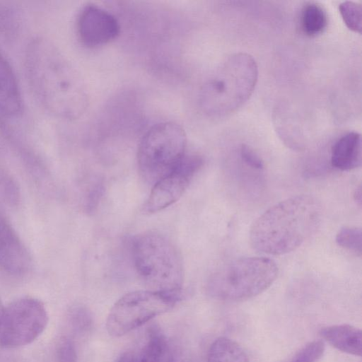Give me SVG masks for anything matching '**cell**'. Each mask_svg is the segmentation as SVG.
Returning a JSON list of instances; mask_svg holds the SVG:
<instances>
[{
	"instance_id": "9a60e30c",
	"label": "cell",
	"mask_w": 362,
	"mask_h": 362,
	"mask_svg": "<svg viewBox=\"0 0 362 362\" xmlns=\"http://www.w3.org/2000/svg\"><path fill=\"white\" fill-rule=\"evenodd\" d=\"M132 356L134 362H175L164 335L156 329H151L145 344Z\"/></svg>"
},
{
	"instance_id": "e0dca14e",
	"label": "cell",
	"mask_w": 362,
	"mask_h": 362,
	"mask_svg": "<svg viewBox=\"0 0 362 362\" xmlns=\"http://www.w3.org/2000/svg\"><path fill=\"white\" fill-rule=\"evenodd\" d=\"M300 23L302 30L307 35H318L327 25L326 11L319 4L310 2L302 10Z\"/></svg>"
},
{
	"instance_id": "ba28073f",
	"label": "cell",
	"mask_w": 362,
	"mask_h": 362,
	"mask_svg": "<svg viewBox=\"0 0 362 362\" xmlns=\"http://www.w3.org/2000/svg\"><path fill=\"white\" fill-rule=\"evenodd\" d=\"M48 314L45 305L33 297H22L4 308L0 323V345L16 349L35 341L45 330Z\"/></svg>"
},
{
	"instance_id": "2e32d148",
	"label": "cell",
	"mask_w": 362,
	"mask_h": 362,
	"mask_svg": "<svg viewBox=\"0 0 362 362\" xmlns=\"http://www.w3.org/2000/svg\"><path fill=\"white\" fill-rule=\"evenodd\" d=\"M207 362H252L242 347L227 337L215 340L208 353Z\"/></svg>"
},
{
	"instance_id": "ac0fdd59",
	"label": "cell",
	"mask_w": 362,
	"mask_h": 362,
	"mask_svg": "<svg viewBox=\"0 0 362 362\" xmlns=\"http://www.w3.org/2000/svg\"><path fill=\"white\" fill-rule=\"evenodd\" d=\"M335 240L339 246L361 255L362 232L360 228L344 226L338 231Z\"/></svg>"
},
{
	"instance_id": "30bf717a",
	"label": "cell",
	"mask_w": 362,
	"mask_h": 362,
	"mask_svg": "<svg viewBox=\"0 0 362 362\" xmlns=\"http://www.w3.org/2000/svg\"><path fill=\"white\" fill-rule=\"evenodd\" d=\"M77 31L84 45L97 47L114 40L119 34L120 27L117 18L109 11L88 4L79 13Z\"/></svg>"
},
{
	"instance_id": "d4e9b609",
	"label": "cell",
	"mask_w": 362,
	"mask_h": 362,
	"mask_svg": "<svg viewBox=\"0 0 362 362\" xmlns=\"http://www.w3.org/2000/svg\"><path fill=\"white\" fill-rule=\"evenodd\" d=\"M15 13L8 6H0V31L9 30L14 26Z\"/></svg>"
},
{
	"instance_id": "4fadbf2b",
	"label": "cell",
	"mask_w": 362,
	"mask_h": 362,
	"mask_svg": "<svg viewBox=\"0 0 362 362\" xmlns=\"http://www.w3.org/2000/svg\"><path fill=\"white\" fill-rule=\"evenodd\" d=\"M361 137L357 132L341 136L333 146L331 163L333 167L347 171L361 165Z\"/></svg>"
},
{
	"instance_id": "484cf974",
	"label": "cell",
	"mask_w": 362,
	"mask_h": 362,
	"mask_svg": "<svg viewBox=\"0 0 362 362\" xmlns=\"http://www.w3.org/2000/svg\"><path fill=\"white\" fill-rule=\"evenodd\" d=\"M361 186L357 188L354 193V200L357 202V204L361 206V197H362V195H361Z\"/></svg>"
},
{
	"instance_id": "4316f807",
	"label": "cell",
	"mask_w": 362,
	"mask_h": 362,
	"mask_svg": "<svg viewBox=\"0 0 362 362\" xmlns=\"http://www.w3.org/2000/svg\"><path fill=\"white\" fill-rule=\"evenodd\" d=\"M118 362H134L132 355L127 354Z\"/></svg>"
},
{
	"instance_id": "8fae6325",
	"label": "cell",
	"mask_w": 362,
	"mask_h": 362,
	"mask_svg": "<svg viewBox=\"0 0 362 362\" xmlns=\"http://www.w3.org/2000/svg\"><path fill=\"white\" fill-rule=\"evenodd\" d=\"M32 265L31 256L6 217L0 212V270L23 275Z\"/></svg>"
},
{
	"instance_id": "52a82bcc",
	"label": "cell",
	"mask_w": 362,
	"mask_h": 362,
	"mask_svg": "<svg viewBox=\"0 0 362 362\" xmlns=\"http://www.w3.org/2000/svg\"><path fill=\"white\" fill-rule=\"evenodd\" d=\"M180 292L151 290L126 293L112 307L106 321L107 332L119 337L154 317L170 310L181 299Z\"/></svg>"
},
{
	"instance_id": "7402d4cb",
	"label": "cell",
	"mask_w": 362,
	"mask_h": 362,
	"mask_svg": "<svg viewBox=\"0 0 362 362\" xmlns=\"http://www.w3.org/2000/svg\"><path fill=\"white\" fill-rule=\"evenodd\" d=\"M70 322L74 329L83 332L90 327L91 317L89 312L86 308L78 306L72 309Z\"/></svg>"
},
{
	"instance_id": "7a4b0ae2",
	"label": "cell",
	"mask_w": 362,
	"mask_h": 362,
	"mask_svg": "<svg viewBox=\"0 0 362 362\" xmlns=\"http://www.w3.org/2000/svg\"><path fill=\"white\" fill-rule=\"evenodd\" d=\"M322 216L320 203L302 194L271 206L252 223L250 242L258 252L280 255L299 247L318 228Z\"/></svg>"
},
{
	"instance_id": "5bb4252c",
	"label": "cell",
	"mask_w": 362,
	"mask_h": 362,
	"mask_svg": "<svg viewBox=\"0 0 362 362\" xmlns=\"http://www.w3.org/2000/svg\"><path fill=\"white\" fill-rule=\"evenodd\" d=\"M322 339L337 349L354 356H361V331L350 325H337L322 328Z\"/></svg>"
},
{
	"instance_id": "d6986e66",
	"label": "cell",
	"mask_w": 362,
	"mask_h": 362,
	"mask_svg": "<svg viewBox=\"0 0 362 362\" xmlns=\"http://www.w3.org/2000/svg\"><path fill=\"white\" fill-rule=\"evenodd\" d=\"M339 13L346 27L359 34L361 33V5L358 3L346 1L339 6Z\"/></svg>"
},
{
	"instance_id": "5b68a950",
	"label": "cell",
	"mask_w": 362,
	"mask_h": 362,
	"mask_svg": "<svg viewBox=\"0 0 362 362\" xmlns=\"http://www.w3.org/2000/svg\"><path fill=\"white\" fill-rule=\"evenodd\" d=\"M277 275V265L269 258H241L215 273L209 280L208 288L210 293L218 299L244 300L267 289Z\"/></svg>"
},
{
	"instance_id": "cb8c5ba5",
	"label": "cell",
	"mask_w": 362,
	"mask_h": 362,
	"mask_svg": "<svg viewBox=\"0 0 362 362\" xmlns=\"http://www.w3.org/2000/svg\"><path fill=\"white\" fill-rule=\"evenodd\" d=\"M103 191L104 186L101 181H98L94 184L89 191L86 201V207L88 212L94 211L103 194Z\"/></svg>"
},
{
	"instance_id": "9c48e42d",
	"label": "cell",
	"mask_w": 362,
	"mask_h": 362,
	"mask_svg": "<svg viewBox=\"0 0 362 362\" xmlns=\"http://www.w3.org/2000/svg\"><path fill=\"white\" fill-rule=\"evenodd\" d=\"M202 165L201 156L186 153L174 170L153 184L144 205V211L148 214L158 212L177 201Z\"/></svg>"
},
{
	"instance_id": "44dd1931",
	"label": "cell",
	"mask_w": 362,
	"mask_h": 362,
	"mask_svg": "<svg viewBox=\"0 0 362 362\" xmlns=\"http://www.w3.org/2000/svg\"><path fill=\"white\" fill-rule=\"evenodd\" d=\"M77 353L74 341L67 337L58 341L55 350L56 362H76Z\"/></svg>"
},
{
	"instance_id": "8992f818",
	"label": "cell",
	"mask_w": 362,
	"mask_h": 362,
	"mask_svg": "<svg viewBox=\"0 0 362 362\" xmlns=\"http://www.w3.org/2000/svg\"><path fill=\"white\" fill-rule=\"evenodd\" d=\"M187 136L173 122H160L151 127L139 145L137 163L141 177L155 184L170 173L186 155Z\"/></svg>"
},
{
	"instance_id": "83f0119b",
	"label": "cell",
	"mask_w": 362,
	"mask_h": 362,
	"mask_svg": "<svg viewBox=\"0 0 362 362\" xmlns=\"http://www.w3.org/2000/svg\"><path fill=\"white\" fill-rule=\"evenodd\" d=\"M4 309V307L3 306V304H2V302H1V300L0 298V323H1V320Z\"/></svg>"
},
{
	"instance_id": "ffe728a7",
	"label": "cell",
	"mask_w": 362,
	"mask_h": 362,
	"mask_svg": "<svg viewBox=\"0 0 362 362\" xmlns=\"http://www.w3.org/2000/svg\"><path fill=\"white\" fill-rule=\"evenodd\" d=\"M324 351V342L321 340H315L304 346L290 362H318Z\"/></svg>"
},
{
	"instance_id": "277c9868",
	"label": "cell",
	"mask_w": 362,
	"mask_h": 362,
	"mask_svg": "<svg viewBox=\"0 0 362 362\" xmlns=\"http://www.w3.org/2000/svg\"><path fill=\"white\" fill-rule=\"evenodd\" d=\"M130 252L135 270L148 290L182 291V261L168 238L156 231L142 233L131 239Z\"/></svg>"
},
{
	"instance_id": "603a6c76",
	"label": "cell",
	"mask_w": 362,
	"mask_h": 362,
	"mask_svg": "<svg viewBox=\"0 0 362 362\" xmlns=\"http://www.w3.org/2000/svg\"><path fill=\"white\" fill-rule=\"evenodd\" d=\"M240 154L243 161L250 168L256 170L264 168L263 160L249 146L243 144L240 149Z\"/></svg>"
},
{
	"instance_id": "7c38bea8",
	"label": "cell",
	"mask_w": 362,
	"mask_h": 362,
	"mask_svg": "<svg viewBox=\"0 0 362 362\" xmlns=\"http://www.w3.org/2000/svg\"><path fill=\"white\" fill-rule=\"evenodd\" d=\"M23 108V101L15 72L0 52V117H18Z\"/></svg>"
},
{
	"instance_id": "3957f363",
	"label": "cell",
	"mask_w": 362,
	"mask_h": 362,
	"mask_svg": "<svg viewBox=\"0 0 362 362\" xmlns=\"http://www.w3.org/2000/svg\"><path fill=\"white\" fill-rule=\"evenodd\" d=\"M255 59L245 53L230 56L203 86L200 103L210 116L235 112L250 98L257 81Z\"/></svg>"
},
{
	"instance_id": "6da1fadb",
	"label": "cell",
	"mask_w": 362,
	"mask_h": 362,
	"mask_svg": "<svg viewBox=\"0 0 362 362\" xmlns=\"http://www.w3.org/2000/svg\"><path fill=\"white\" fill-rule=\"evenodd\" d=\"M25 66L31 89L47 112L71 120L85 112L88 96L84 82L50 40L39 36L30 41Z\"/></svg>"
}]
</instances>
